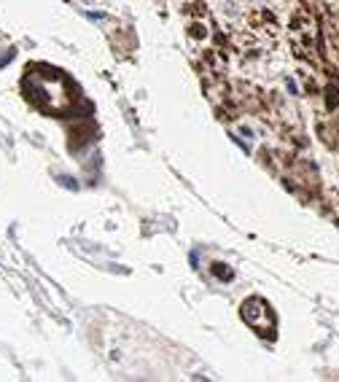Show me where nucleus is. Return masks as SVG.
<instances>
[{"label":"nucleus","instance_id":"nucleus-1","mask_svg":"<svg viewBox=\"0 0 339 382\" xmlns=\"http://www.w3.org/2000/svg\"><path fill=\"white\" fill-rule=\"evenodd\" d=\"M22 92L35 108L43 113H65L73 105L70 84L62 73L49 70V67H30L22 81Z\"/></svg>","mask_w":339,"mask_h":382},{"label":"nucleus","instance_id":"nucleus-2","mask_svg":"<svg viewBox=\"0 0 339 382\" xmlns=\"http://www.w3.org/2000/svg\"><path fill=\"white\" fill-rule=\"evenodd\" d=\"M243 318L250 328H256L258 334L264 336H272L275 331V312L267 307V301L261 299H248L243 304Z\"/></svg>","mask_w":339,"mask_h":382},{"label":"nucleus","instance_id":"nucleus-3","mask_svg":"<svg viewBox=\"0 0 339 382\" xmlns=\"http://www.w3.org/2000/svg\"><path fill=\"white\" fill-rule=\"evenodd\" d=\"M213 272H216V275L221 277V280H232V277H234V272H232V269H226L223 264H213Z\"/></svg>","mask_w":339,"mask_h":382}]
</instances>
